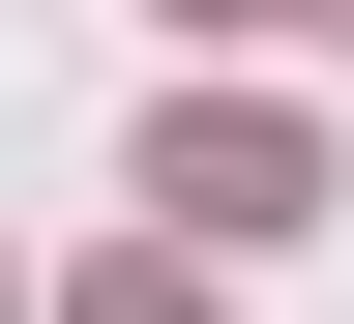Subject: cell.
<instances>
[{
	"label": "cell",
	"instance_id": "cell-2",
	"mask_svg": "<svg viewBox=\"0 0 354 324\" xmlns=\"http://www.w3.org/2000/svg\"><path fill=\"white\" fill-rule=\"evenodd\" d=\"M88 324H236V295H207V236H177V265H118V295H88Z\"/></svg>",
	"mask_w": 354,
	"mask_h": 324
},
{
	"label": "cell",
	"instance_id": "cell-3",
	"mask_svg": "<svg viewBox=\"0 0 354 324\" xmlns=\"http://www.w3.org/2000/svg\"><path fill=\"white\" fill-rule=\"evenodd\" d=\"M177 30H266V0H177Z\"/></svg>",
	"mask_w": 354,
	"mask_h": 324
},
{
	"label": "cell",
	"instance_id": "cell-1",
	"mask_svg": "<svg viewBox=\"0 0 354 324\" xmlns=\"http://www.w3.org/2000/svg\"><path fill=\"white\" fill-rule=\"evenodd\" d=\"M148 207H177L207 265H266L295 207H325V148H295V118H236V88H177V118H148Z\"/></svg>",
	"mask_w": 354,
	"mask_h": 324
},
{
	"label": "cell",
	"instance_id": "cell-4",
	"mask_svg": "<svg viewBox=\"0 0 354 324\" xmlns=\"http://www.w3.org/2000/svg\"><path fill=\"white\" fill-rule=\"evenodd\" d=\"M325 30H354V0H325Z\"/></svg>",
	"mask_w": 354,
	"mask_h": 324
}]
</instances>
